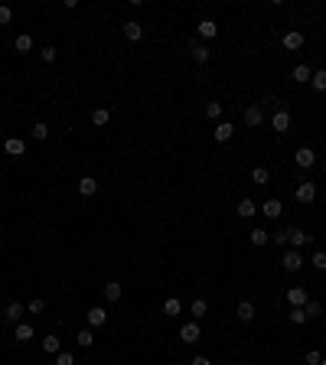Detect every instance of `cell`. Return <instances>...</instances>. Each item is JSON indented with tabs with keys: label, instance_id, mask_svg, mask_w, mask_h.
I'll return each instance as SVG.
<instances>
[{
	"label": "cell",
	"instance_id": "6da1fadb",
	"mask_svg": "<svg viewBox=\"0 0 326 365\" xmlns=\"http://www.w3.org/2000/svg\"><path fill=\"white\" fill-rule=\"evenodd\" d=\"M280 264H284V271L297 274V271L303 268V254H300V251H297V248H294V251H287L284 257H280Z\"/></svg>",
	"mask_w": 326,
	"mask_h": 365
},
{
	"label": "cell",
	"instance_id": "7a4b0ae2",
	"mask_svg": "<svg viewBox=\"0 0 326 365\" xmlns=\"http://www.w3.org/2000/svg\"><path fill=\"white\" fill-rule=\"evenodd\" d=\"M199 336H202V329H199V323H183V326H180V339L186 342V346H192V342H199Z\"/></svg>",
	"mask_w": 326,
	"mask_h": 365
},
{
	"label": "cell",
	"instance_id": "3957f363",
	"mask_svg": "<svg viewBox=\"0 0 326 365\" xmlns=\"http://www.w3.org/2000/svg\"><path fill=\"white\" fill-rule=\"evenodd\" d=\"M284 231H287V245H294V248H300V245L310 242V235H307L303 228H297V225H290V228H284Z\"/></svg>",
	"mask_w": 326,
	"mask_h": 365
},
{
	"label": "cell",
	"instance_id": "277c9868",
	"mask_svg": "<svg viewBox=\"0 0 326 365\" xmlns=\"http://www.w3.org/2000/svg\"><path fill=\"white\" fill-rule=\"evenodd\" d=\"M307 300H310V293H307L303 287H290V290H287V304H290V307H300V310H303Z\"/></svg>",
	"mask_w": 326,
	"mask_h": 365
},
{
	"label": "cell",
	"instance_id": "5b68a950",
	"mask_svg": "<svg viewBox=\"0 0 326 365\" xmlns=\"http://www.w3.org/2000/svg\"><path fill=\"white\" fill-rule=\"evenodd\" d=\"M212 134H215V144H225V140H232V134H235V124H228V121H219Z\"/></svg>",
	"mask_w": 326,
	"mask_h": 365
},
{
	"label": "cell",
	"instance_id": "8992f818",
	"mask_svg": "<svg viewBox=\"0 0 326 365\" xmlns=\"http://www.w3.org/2000/svg\"><path fill=\"white\" fill-rule=\"evenodd\" d=\"M294 160H297V166H303V170H310V166L316 163V154H313L310 147H300V150H297V154H294Z\"/></svg>",
	"mask_w": 326,
	"mask_h": 365
},
{
	"label": "cell",
	"instance_id": "52a82bcc",
	"mask_svg": "<svg viewBox=\"0 0 326 365\" xmlns=\"http://www.w3.org/2000/svg\"><path fill=\"white\" fill-rule=\"evenodd\" d=\"M294 196H297V202H313L316 199V183H300Z\"/></svg>",
	"mask_w": 326,
	"mask_h": 365
},
{
	"label": "cell",
	"instance_id": "ba28073f",
	"mask_svg": "<svg viewBox=\"0 0 326 365\" xmlns=\"http://www.w3.org/2000/svg\"><path fill=\"white\" fill-rule=\"evenodd\" d=\"M280 212H284L280 199H268V202L261 206V216H264V219H280Z\"/></svg>",
	"mask_w": 326,
	"mask_h": 365
},
{
	"label": "cell",
	"instance_id": "9c48e42d",
	"mask_svg": "<svg viewBox=\"0 0 326 365\" xmlns=\"http://www.w3.org/2000/svg\"><path fill=\"white\" fill-rule=\"evenodd\" d=\"M245 124H248V127H261L264 124V111L258 108V104H251V108L245 111Z\"/></svg>",
	"mask_w": 326,
	"mask_h": 365
},
{
	"label": "cell",
	"instance_id": "30bf717a",
	"mask_svg": "<svg viewBox=\"0 0 326 365\" xmlns=\"http://www.w3.org/2000/svg\"><path fill=\"white\" fill-rule=\"evenodd\" d=\"M271 127L274 131H280V134H284V131H290V114L280 108V111H274V118H271Z\"/></svg>",
	"mask_w": 326,
	"mask_h": 365
},
{
	"label": "cell",
	"instance_id": "8fae6325",
	"mask_svg": "<svg viewBox=\"0 0 326 365\" xmlns=\"http://www.w3.org/2000/svg\"><path fill=\"white\" fill-rule=\"evenodd\" d=\"M108 323V310L104 307H92L88 310V326H104Z\"/></svg>",
	"mask_w": 326,
	"mask_h": 365
},
{
	"label": "cell",
	"instance_id": "7c38bea8",
	"mask_svg": "<svg viewBox=\"0 0 326 365\" xmlns=\"http://www.w3.org/2000/svg\"><path fill=\"white\" fill-rule=\"evenodd\" d=\"M75 189H78V196H95V192H98V180H92V176H82Z\"/></svg>",
	"mask_w": 326,
	"mask_h": 365
},
{
	"label": "cell",
	"instance_id": "4fadbf2b",
	"mask_svg": "<svg viewBox=\"0 0 326 365\" xmlns=\"http://www.w3.org/2000/svg\"><path fill=\"white\" fill-rule=\"evenodd\" d=\"M303 46V33H297V30H290V33H284V49H290V52H297Z\"/></svg>",
	"mask_w": 326,
	"mask_h": 365
},
{
	"label": "cell",
	"instance_id": "5bb4252c",
	"mask_svg": "<svg viewBox=\"0 0 326 365\" xmlns=\"http://www.w3.org/2000/svg\"><path fill=\"white\" fill-rule=\"evenodd\" d=\"M4 150H7V154H10V157H23V154H26V144H23L20 137H7Z\"/></svg>",
	"mask_w": 326,
	"mask_h": 365
},
{
	"label": "cell",
	"instance_id": "9a60e30c",
	"mask_svg": "<svg viewBox=\"0 0 326 365\" xmlns=\"http://www.w3.org/2000/svg\"><path fill=\"white\" fill-rule=\"evenodd\" d=\"M124 36H127L131 42H137L140 36H144V26H140L137 20H127V23H124Z\"/></svg>",
	"mask_w": 326,
	"mask_h": 365
},
{
	"label": "cell",
	"instance_id": "2e32d148",
	"mask_svg": "<svg viewBox=\"0 0 326 365\" xmlns=\"http://www.w3.org/2000/svg\"><path fill=\"white\" fill-rule=\"evenodd\" d=\"M13 339H16V342L33 339V323H16V329H13Z\"/></svg>",
	"mask_w": 326,
	"mask_h": 365
},
{
	"label": "cell",
	"instance_id": "e0dca14e",
	"mask_svg": "<svg viewBox=\"0 0 326 365\" xmlns=\"http://www.w3.org/2000/svg\"><path fill=\"white\" fill-rule=\"evenodd\" d=\"M238 319H242V323H251V319H254V304H251V300H242V304H238Z\"/></svg>",
	"mask_w": 326,
	"mask_h": 365
},
{
	"label": "cell",
	"instance_id": "ac0fdd59",
	"mask_svg": "<svg viewBox=\"0 0 326 365\" xmlns=\"http://www.w3.org/2000/svg\"><path fill=\"white\" fill-rule=\"evenodd\" d=\"M215 33H219L215 20H202V23H199V36H202V39H215Z\"/></svg>",
	"mask_w": 326,
	"mask_h": 365
},
{
	"label": "cell",
	"instance_id": "d6986e66",
	"mask_svg": "<svg viewBox=\"0 0 326 365\" xmlns=\"http://www.w3.org/2000/svg\"><path fill=\"white\" fill-rule=\"evenodd\" d=\"M4 316H7V323H16V319L23 316V304H16V300H13V304H7Z\"/></svg>",
	"mask_w": 326,
	"mask_h": 365
},
{
	"label": "cell",
	"instance_id": "ffe728a7",
	"mask_svg": "<svg viewBox=\"0 0 326 365\" xmlns=\"http://www.w3.org/2000/svg\"><path fill=\"white\" fill-rule=\"evenodd\" d=\"M183 313V304H180V300H176V297H170V300H166V304H163V316H180Z\"/></svg>",
	"mask_w": 326,
	"mask_h": 365
},
{
	"label": "cell",
	"instance_id": "44dd1931",
	"mask_svg": "<svg viewBox=\"0 0 326 365\" xmlns=\"http://www.w3.org/2000/svg\"><path fill=\"white\" fill-rule=\"evenodd\" d=\"M108 121H111V111L108 108H95L92 111V124H95V127H104Z\"/></svg>",
	"mask_w": 326,
	"mask_h": 365
},
{
	"label": "cell",
	"instance_id": "7402d4cb",
	"mask_svg": "<svg viewBox=\"0 0 326 365\" xmlns=\"http://www.w3.org/2000/svg\"><path fill=\"white\" fill-rule=\"evenodd\" d=\"M310 85L316 88V92H326V69H316V72L310 75Z\"/></svg>",
	"mask_w": 326,
	"mask_h": 365
},
{
	"label": "cell",
	"instance_id": "603a6c76",
	"mask_svg": "<svg viewBox=\"0 0 326 365\" xmlns=\"http://www.w3.org/2000/svg\"><path fill=\"white\" fill-rule=\"evenodd\" d=\"M75 342L82 346V349H88V346L95 342V333H92V329H78V333H75Z\"/></svg>",
	"mask_w": 326,
	"mask_h": 365
},
{
	"label": "cell",
	"instance_id": "cb8c5ba5",
	"mask_svg": "<svg viewBox=\"0 0 326 365\" xmlns=\"http://www.w3.org/2000/svg\"><path fill=\"white\" fill-rule=\"evenodd\" d=\"M310 66H294V82L297 85H303V82H310Z\"/></svg>",
	"mask_w": 326,
	"mask_h": 365
},
{
	"label": "cell",
	"instance_id": "d4e9b609",
	"mask_svg": "<svg viewBox=\"0 0 326 365\" xmlns=\"http://www.w3.org/2000/svg\"><path fill=\"white\" fill-rule=\"evenodd\" d=\"M287 319H290V326H303L307 323V313L300 307H290V313H287Z\"/></svg>",
	"mask_w": 326,
	"mask_h": 365
},
{
	"label": "cell",
	"instance_id": "484cf974",
	"mask_svg": "<svg viewBox=\"0 0 326 365\" xmlns=\"http://www.w3.org/2000/svg\"><path fill=\"white\" fill-rule=\"evenodd\" d=\"M104 300H108V304H114V300H121V284H118V281H111L108 287H104Z\"/></svg>",
	"mask_w": 326,
	"mask_h": 365
},
{
	"label": "cell",
	"instance_id": "4316f807",
	"mask_svg": "<svg viewBox=\"0 0 326 365\" xmlns=\"http://www.w3.org/2000/svg\"><path fill=\"white\" fill-rule=\"evenodd\" d=\"M268 238H271V235H268V228H251V245H258V248H261V245H268Z\"/></svg>",
	"mask_w": 326,
	"mask_h": 365
},
{
	"label": "cell",
	"instance_id": "83f0119b",
	"mask_svg": "<svg viewBox=\"0 0 326 365\" xmlns=\"http://www.w3.org/2000/svg\"><path fill=\"white\" fill-rule=\"evenodd\" d=\"M192 59H196L199 66H206V62H209V46H202V42H199V46H192Z\"/></svg>",
	"mask_w": 326,
	"mask_h": 365
},
{
	"label": "cell",
	"instance_id": "f1b7e54d",
	"mask_svg": "<svg viewBox=\"0 0 326 365\" xmlns=\"http://www.w3.org/2000/svg\"><path fill=\"white\" fill-rule=\"evenodd\" d=\"M254 212H258V209H254L251 199H242V202H238V216H242V219H251Z\"/></svg>",
	"mask_w": 326,
	"mask_h": 365
},
{
	"label": "cell",
	"instance_id": "f546056e",
	"mask_svg": "<svg viewBox=\"0 0 326 365\" xmlns=\"http://www.w3.org/2000/svg\"><path fill=\"white\" fill-rule=\"evenodd\" d=\"M46 137H49V124L36 121V124H33V140H46Z\"/></svg>",
	"mask_w": 326,
	"mask_h": 365
},
{
	"label": "cell",
	"instance_id": "4dcf8cb0",
	"mask_svg": "<svg viewBox=\"0 0 326 365\" xmlns=\"http://www.w3.org/2000/svg\"><path fill=\"white\" fill-rule=\"evenodd\" d=\"M303 313H307V319H316V316H320V313H323V307H320V304H316V300H307V307H303Z\"/></svg>",
	"mask_w": 326,
	"mask_h": 365
},
{
	"label": "cell",
	"instance_id": "1f68e13d",
	"mask_svg": "<svg viewBox=\"0 0 326 365\" xmlns=\"http://www.w3.org/2000/svg\"><path fill=\"white\" fill-rule=\"evenodd\" d=\"M42 349L52 352V355H59V352H62V349H59V336H46V339H42Z\"/></svg>",
	"mask_w": 326,
	"mask_h": 365
},
{
	"label": "cell",
	"instance_id": "d6a6232c",
	"mask_svg": "<svg viewBox=\"0 0 326 365\" xmlns=\"http://www.w3.org/2000/svg\"><path fill=\"white\" fill-rule=\"evenodd\" d=\"M13 46H16V52H30L33 49V36H26V33H23V36H16Z\"/></svg>",
	"mask_w": 326,
	"mask_h": 365
},
{
	"label": "cell",
	"instance_id": "836d02e7",
	"mask_svg": "<svg viewBox=\"0 0 326 365\" xmlns=\"http://www.w3.org/2000/svg\"><path fill=\"white\" fill-rule=\"evenodd\" d=\"M206 118L219 121V118H222V104H219V101H209V104H206Z\"/></svg>",
	"mask_w": 326,
	"mask_h": 365
},
{
	"label": "cell",
	"instance_id": "e575fe53",
	"mask_svg": "<svg viewBox=\"0 0 326 365\" xmlns=\"http://www.w3.org/2000/svg\"><path fill=\"white\" fill-rule=\"evenodd\" d=\"M251 180L258 183V186H264V183H268V170H264V166H254V170H251Z\"/></svg>",
	"mask_w": 326,
	"mask_h": 365
},
{
	"label": "cell",
	"instance_id": "d590c367",
	"mask_svg": "<svg viewBox=\"0 0 326 365\" xmlns=\"http://www.w3.org/2000/svg\"><path fill=\"white\" fill-rule=\"evenodd\" d=\"M310 264H313L316 271H326V251H316V254L310 257Z\"/></svg>",
	"mask_w": 326,
	"mask_h": 365
},
{
	"label": "cell",
	"instance_id": "8d00e7d4",
	"mask_svg": "<svg viewBox=\"0 0 326 365\" xmlns=\"http://www.w3.org/2000/svg\"><path fill=\"white\" fill-rule=\"evenodd\" d=\"M206 313H209L206 300H192V316H206Z\"/></svg>",
	"mask_w": 326,
	"mask_h": 365
},
{
	"label": "cell",
	"instance_id": "74e56055",
	"mask_svg": "<svg viewBox=\"0 0 326 365\" xmlns=\"http://www.w3.org/2000/svg\"><path fill=\"white\" fill-rule=\"evenodd\" d=\"M26 310H30V313H42V310H46V300H39V297H33L30 304H26Z\"/></svg>",
	"mask_w": 326,
	"mask_h": 365
},
{
	"label": "cell",
	"instance_id": "f35d334b",
	"mask_svg": "<svg viewBox=\"0 0 326 365\" xmlns=\"http://www.w3.org/2000/svg\"><path fill=\"white\" fill-rule=\"evenodd\" d=\"M39 56H42V62H56L59 49H56V46H42V52H39Z\"/></svg>",
	"mask_w": 326,
	"mask_h": 365
},
{
	"label": "cell",
	"instance_id": "ab89813d",
	"mask_svg": "<svg viewBox=\"0 0 326 365\" xmlns=\"http://www.w3.org/2000/svg\"><path fill=\"white\" fill-rule=\"evenodd\" d=\"M56 365H75V355L72 352H59L56 355Z\"/></svg>",
	"mask_w": 326,
	"mask_h": 365
},
{
	"label": "cell",
	"instance_id": "60d3db41",
	"mask_svg": "<svg viewBox=\"0 0 326 365\" xmlns=\"http://www.w3.org/2000/svg\"><path fill=\"white\" fill-rule=\"evenodd\" d=\"M10 20H13V10H10V7H4V4H0V26H7Z\"/></svg>",
	"mask_w": 326,
	"mask_h": 365
},
{
	"label": "cell",
	"instance_id": "b9f144b4",
	"mask_svg": "<svg viewBox=\"0 0 326 365\" xmlns=\"http://www.w3.org/2000/svg\"><path fill=\"white\" fill-rule=\"evenodd\" d=\"M320 362H323V355L316 352V349H310V352H307V365H320Z\"/></svg>",
	"mask_w": 326,
	"mask_h": 365
},
{
	"label": "cell",
	"instance_id": "7bdbcfd3",
	"mask_svg": "<svg viewBox=\"0 0 326 365\" xmlns=\"http://www.w3.org/2000/svg\"><path fill=\"white\" fill-rule=\"evenodd\" d=\"M189 365H212V362H209V355H192Z\"/></svg>",
	"mask_w": 326,
	"mask_h": 365
},
{
	"label": "cell",
	"instance_id": "ee69618b",
	"mask_svg": "<svg viewBox=\"0 0 326 365\" xmlns=\"http://www.w3.org/2000/svg\"><path fill=\"white\" fill-rule=\"evenodd\" d=\"M320 365H326V355H323V362H320Z\"/></svg>",
	"mask_w": 326,
	"mask_h": 365
},
{
	"label": "cell",
	"instance_id": "f6af8a7d",
	"mask_svg": "<svg viewBox=\"0 0 326 365\" xmlns=\"http://www.w3.org/2000/svg\"><path fill=\"white\" fill-rule=\"evenodd\" d=\"M323 166H326V160H323Z\"/></svg>",
	"mask_w": 326,
	"mask_h": 365
}]
</instances>
